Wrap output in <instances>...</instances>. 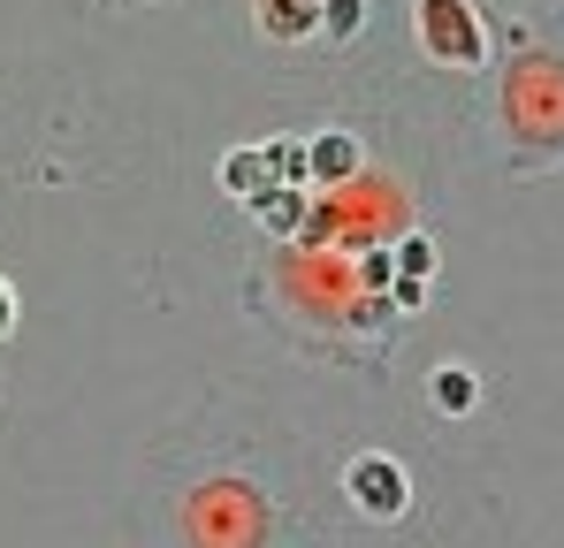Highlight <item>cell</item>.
I'll return each mask as SVG.
<instances>
[{"mask_svg": "<svg viewBox=\"0 0 564 548\" xmlns=\"http://www.w3.org/2000/svg\"><path fill=\"white\" fill-rule=\"evenodd\" d=\"M8 320H15V305H8V289H0V336H8Z\"/></svg>", "mask_w": 564, "mask_h": 548, "instance_id": "7", "label": "cell"}, {"mask_svg": "<svg viewBox=\"0 0 564 548\" xmlns=\"http://www.w3.org/2000/svg\"><path fill=\"white\" fill-rule=\"evenodd\" d=\"M344 487H351V503L367 511V518H404V503H412V480H404V464L397 457H351V472H344Z\"/></svg>", "mask_w": 564, "mask_h": 548, "instance_id": "2", "label": "cell"}, {"mask_svg": "<svg viewBox=\"0 0 564 548\" xmlns=\"http://www.w3.org/2000/svg\"><path fill=\"white\" fill-rule=\"evenodd\" d=\"M427 396H435V412H473L480 404V381H473V365H435Z\"/></svg>", "mask_w": 564, "mask_h": 548, "instance_id": "4", "label": "cell"}, {"mask_svg": "<svg viewBox=\"0 0 564 548\" xmlns=\"http://www.w3.org/2000/svg\"><path fill=\"white\" fill-rule=\"evenodd\" d=\"M321 15H328V31H336V39H351V31H359V0H321Z\"/></svg>", "mask_w": 564, "mask_h": 548, "instance_id": "6", "label": "cell"}, {"mask_svg": "<svg viewBox=\"0 0 564 548\" xmlns=\"http://www.w3.org/2000/svg\"><path fill=\"white\" fill-rule=\"evenodd\" d=\"M351 168H359V138L351 130H328L313 145V176H351Z\"/></svg>", "mask_w": 564, "mask_h": 548, "instance_id": "5", "label": "cell"}, {"mask_svg": "<svg viewBox=\"0 0 564 548\" xmlns=\"http://www.w3.org/2000/svg\"><path fill=\"white\" fill-rule=\"evenodd\" d=\"M260 8V23L275 31V39H305L313 23H321V0H252Z\"/></svg>", "mask_w": 564, "mask_h": 548, "instance_id": "3", "label": "cell"}, {"mask_svg": "<svg viewBox=\"0 0 564 548\" xmlns=\"http://www.w3.org/2000/svg\"><path fill=\"white\" fill-rule=\"evenodd\" d=\"M412 31L443 69H480L488 62V23L473 0H412Z\"/></svg>", "mask_w": 564, "mask_h": 548, "instance_id": "1", "label": "cell"}]
</instances>
